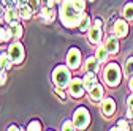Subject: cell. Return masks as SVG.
Listing matches in <instances>:
<instances>
[{
  "mask_svg": "<svg viewBox=\"0 0 133 131\" xmlns=\"http://www.w3.org/2000/svg\"><path fill=\"white\" fill-rule=\"evenodd\" d=\"M82 11H79L75 5V0H60L59 6V18L60 22L66 28H75L79 25V21L82 18Z\"/></svg>",
  "mask_w": 133,
  "mask_h": 131,
  "instance_id": "obj_1",
  "label": "cell"
},
{
  "mask_svg": "<svg viewBox=\"0 0 133 131\" xmlns=\"http://www.w3.org/2000/svg\"><path fill=\"white\" fill-rule=\"evenodd\" d=\"M122 70L119 67V63H116V62H111L108 63L105 70H103V79H105V82L106 85L109 87H117L121 84V81H122Z\"/></svg>",
  "mask_w": 133,
  "mask_h": 131,
  "instance_id": "obj_2",
  "label": "cell"
},
{
  "mask_svg": "<svg viewBox=\"0 0 133 131\" xmlns=\"http://www.w3.org/2000/svg\"><path fill=\"white\" fill-rule=\"evenodd\" d=\"M52 81H54L56 87H60V89L68 87L70 81H71V73H70L68 65H59V67H56L52 71Z\"/></svg>",
  "mask_w": 133,
  "mask_h": 131,
  "instance_id": "obj_3",
  "label": "cell"
},
{
  "mask_svg": "<svg viewBox=\"0 0 133 131\" xmlns=\"http://www.w3.org/2000/svg\"><path fill=\"white\" fill-rule=\"evenodd\" d=\"M73 123L76 126V129H86L90 125V112L87 111V107L79 106L75 109L73 112Z\"/></svg>",
  "mask_w": 133,
  "mask_h": 131,
  "instance_id": "obj_4",
  "label": "cell"
},
{
  "mask_svg": "<svg viewBox=\"0 0 133 131\" xmlns=\"http://www.w3.org/2000/svg\"><path fill=\"white\" fill-rule=\"evenodd\" d=\"M8 55H10V59L13 60V63L14 65H18V63H21L22 60H24V57H25V51H24V46L18 41V40H14L13 43H10V46H8Z\"/></svg>",
  "mask_w": 133,
  "mask_h": 131,
  "instance_id": "obj_5",
  "label": "cell"
},
{
  "mask_svg": "<svg viewBox=\"0 0 133 131\" xmlns=\"http://www.w3.org/2000/svg\"><path fill=\"white\" fill-rule=\"evenodd\" d=\"M68 93L73 98H81L82 95L86 93V87H84V81L79 79V77H71L70 84H68Z\"/></svg>",
  "mask_w": 133,
  "mask_h": 131,
  "instance_id": "obj_6",
  "label": "cell"
},
{
  "mask_svg": "<svg viewBox=\"0 0 133 131\" xmlns=\"http://www.w3.org/2000/svg\"><path fill=\"white\" fill-rule=\"evenodd\" d=\"M66 65L70 70H78L81 67V51L78 47H71L66 54Z\"/></svg>",
  "mask_w": 133,
  "mask_h": 131,
  "instance_id": "obj_7",
  "label": "cell"
},
{
  "mask_svg": "<svg viewBox=\"0 0 133 131\" xmlns=\"http://www.w3.org/2000/svg\"><path fill=\"white\" fill-rule=\"evenodd\" d=\"M87 35H89V41L92 43V44H100L102 43V40H103V30H102V25L100 24H95L94 22V25L89 28V32H87Z\"/></svg>",
  "mask_w": 133,
  "mask_h": 131,
  "instance_id": "obj_8",
  "label": "cell"
},
{
  "mask_svg": "<svg viewBox=\"0 0 133 131\" xmlns=\"http://www.w3.org/2000/svg\"><path fill=\"white\" fill-rule=\"evenodd\" d=\"M105 47H106V51L109 52V55H116V54H119V49H121L119 38L116 37V35H109V37L105 40Z\"/></svg>",
  "mask_w": 133,
  "mask_h": 131,
  "instance_id": "obj_9",
  "label": "cell"
},
{
  "mask_svg": "<svg viewBox=\"0 0 133 131\" xmlns=\"http://www.w3.org/2000/svg\"><path fill=\"white\" fill-rule=\"evenodd\" d=\"M114 35L117 38H125L128 35V24H127V19H117L114 22Z\"/></svg>",
  "mask_w": 133,
  "mask_h": 131,
  "instance_id": "obj_10",
  "label": "cell"
},
{
  "mask_svg": "<svg viewBox=\"0 0 133 131\" xmlns=\"http://www.w3.org/2000/svg\"><path fill=\"white\" fill-rule=\"evenodd\" d=\"M5 21H6L10 25L19 24V21H21L19 8H18V6H11V8H6V11H5Z\"/></svg>",
  "mask_w": 133,
  "mask_h": 131,
  "instance_id": "obj_11",
  "label": "cell"
},
{
  "mask_svg": "<svg viewBox=\"0 0 133 131\" xmlns=\"http://www.w3.org/2000/svg\"><path fill=\"white\" fill-rule=\"evenodd\" d=\"M102 112H103L105 117H111L112 114L116 112V101H114V98H111V96L103 98V101H102Z\"/></svg>",
  "mask_w": 133,
  "mask_h": 131,
  "instance_id": "obj_12",
  "label": "cell"
},
{
  "mask_svg": "<svg viewBox=\"0 0 133 131\" xmlns=\"http://www.w3.org/2000/svg\"><path fill=\"white\" fill-rule=\"evenodd\" d=\"M103 95H105V89L102 84H97L92 87V90H89V98L94 103H100L103 100Z\"/></svg>",
  "mask_w": 133,
  "mask_h": 131,
  "instance_id": "obj_13",
  "label": "cell"
},
{
  "mask_svg": "<svg viewBox=\"0 0 133 131\" xmlns=\"http://www.w3.org/2000/svg\"><path fill=\"white\" fill-rule=\"evenodd\" d=\"M84 70L86 71H90V73H98V70H100V62L97 60L95 55H90V57L86 59V62H84Z\"/></svg>",
  "mask_w": 133,
  "mask_h": 131,
  "instance_id": "obj_14",
  "label": "cell"
},
{
  "mask_svg": "<svg viewBox=\"0 0 133 131\" xmlns=\"http://www.w3.org/2000/svg\"><path fill=\"white\" fill-rule=\"evenodd\" d=\"M84 87H86V90L89 92V90H92V87L94 85H97L98 84V79H97V73H90V71H86V76H84Z\"/></svg>",
  "mask_w": 133,
  "mask_h": 131,
  "instance_id": "obj_15",
  "label": "cell"
},
{
  "mask_svg": "<svg viewBox=\"0 0 133 131\" xmlns=\"http://www.w3.org/2000/svg\"><path fill=\"white\" fill-rule=\"evenodd\" d=\"M56 11L51 8V6H43L41 8V11H40V16H41V19H43V22H46V24H49V22H52L54 21V18H56Z\"/></svg>",
  "mask_w": 133,
  "mask_h": 131,
  "instance_id": "obj_16",
  "label": "cell"
},
{
  "mask_svg": "<svg viewBox=\"0 0 133 131\" xmlns=\"http://www.w3.org/2000/svg\"><path fill=\"white\" fill-rule=\"evenodd\" d=\"M108 55H109V52L106 51L105 44H103V46H102V44H97V49H95V57H97V60L100 62V65L105 63V62L108 60Z\"/></svg>",
  "mask_w": 133,
  "mask_h": 131,
  "instance_id": "obj_17",
  "label": "cell"
},
{
  "mask_svg": "<svg viewBox=\"0 0 133 131\" xmlns=\"http://www.w3.org/2000/svg\"><path fill=\"white\" fill-rule=\"evenodd\" d=\"M90 27H92V18H90L89 14H82V18H81V21H79V25H78L79 32L86 33V32H89Z\"/></svg>",
  "mask_w": 133,
  "mask_h": 131,
  "instance_id": "obj_18",
  "label": "cell"
},
{
  "mask_svg": "<svg viewBox=\"0 0 133 131\" xmlns=\"http://www.w3.org/2000/svg\"><path fill=\"white\" fill-rule=\"evenodd\" d=\"M13 65H14V63H13V60L10 59L8 52H2V54H0V70L8 71V70H11Z\"/></svg>",
  "mask_w": 133,
  "mask_h": 131,
  "instance_id": "obj_19",
  "label": "cell"
},
{
  "mask_svg": "<svg viewBox=\"0 0 133 131\" xmlns=\"http://www.w3.org/2000/svg\"><path fill=\"white\" fill-rule=\"evenodd\" d=\"M8 30H10V33H11V40H19V38L22 37V33H24V30H22L21 24L10 25V27H8Z\"/></svg>",
  "mask_w": 133,
  "mask_h": 131,
  "instance_id": "obj_20",
  "label": "cell"
},
{
  "mask_svg": "<svg viewBox=\"0 0 133 131\" xmlns=\"http://www.w3.org/2000/svg\"><path fill=\"white\" fill-rule=\"evenodd\" d=\"M19 8V14H21V19H24V21H29L30 18H32V14H33V10H32V6L27 3V5H22V6H18Z\"/></svg>",
  "mask_w": 133,
  "mask_h": 131,
  "instance_id": "obj_21",
  "label": "cell"
},
{
  "mask_svg": "<svg viewBox=\"0 0 133 131\" xmlns=\"http://www.w3.org/2000/svg\"><path fill=\"white\" fill-rule=\"evenodd\" d=\"M122 16L127 21H133V2H128L122 8Z\"/></svg>",
  "mask_w": 133,
  "mask_h": 131,
  "instance_id": "obj_22",
  "label": "cell"
},
{
  "mask_svg": "<svg viewBox=\"0 0 133 131\" xmlns=\"http://www.w3.org/2000/svg\"><path fill=\"white\" fill-rule=\"evenodd\" d=\"M111 129H114V131H128V129H130V123H128L125 119H119V120H117V125L112 126Z\"/></svg>",
  "mask_w": 133,
  "mask_h": 131,
  "instance_id": "obj_23",
  "label": "cell"
},
{
  "mask_svg": "<svg viewBox=\"0 0 133 131\" xmlns=\"http://www.w3.org/2000/svg\"><path fill=\"white\" fill-rule=\"evenodd\" d=\"M124 74L127 76V77H130V76H133V57H128L127 59V62H125V65H124Z\"/></svg>",
  "mask_w": 133,
  "mask_h": 131,
  "instance_id": "obj_24",
  "label": "cell"
},
{
  "mask_svg": "<svg viewBox=\"0 0 133 131\" xmlns=\"http://www.w3.org/2000/svg\"><path fill=\"white\" fill-rule=\"evenodd\" d=\"M10 40H11V33H10L8 27L5 28V27L0 25V44H3V43H6V41H10Z\"/></svg>",
  "mask_w": 133,
  "mask_h": 131,
  "instance_id": "obj_25",
  "label": "cell"
},
{
  "mask_svg": "<svg viewBox=\"0 0 133 131\" xmlns=\"http://www.w3.org/2000/svg\"><path fill=\"white\" fill-rule=\"evenodd\" d=\"M60 129H63V131H71V129H76V126H75L73 120H63L62 125H60Z\"/></svg>",
  "mask_w": 133,
  "mask_h": 131,
  "instance_id": "obj_26",
  "label": "cell"
},
{
  "mask_svg": "<svg viewBox=\"0 0 133 131\" xmlns=\"http://www.w3.org/2000/svg\"><path fill=\"white\" fill-rule=\"evenodd\" d=\"M27 129L29 131H40L41 129V123L38 120H32L29 125H27Z\"/></svg>",
  "mask_w": 133,
  "mask_h": 131,
  "instance_id": "obj_27",
  "label": "cell"
},
{
  "mask_svg": "<svg viewBox=\"0 0 133 131\" xmlns=\"http://www.w3.org/2000/svg\"><path fill=\"white\" fill-rule=\"evenodd\" d=\"M75 5H76V8H78L79 11H82V13H84L87 2H86V0H75Z\"/></svg>",
  "mask_w": 133,
  "mask_h": 131,
  "instance_id": "obj_28",
  "label": "cell"
},
{
  "mask_svg": "<svg viewBox=\"0 0 133 131\" xmlns=\"http://www.w3.org/2000/svg\"><path fill=\"white\" fill-rule=\"evenodd\" d=\"M29 5L32 6L33 11H37L40 8V5H41V0H29Z\"/></svg>",
  "mask_w": 133,
  "mask_h": 131,
  "instance_id": "obj_29",
  "label": "cell"
},
{
  "mask_svg": "<svg viewBox=\"0 0 133 131\" xmlns=\"http://www.w3.org/2000/svg\"><path fill=\"white\" fill-rule=\"evenodd\" d=\"M54 93L59 96V100H65V92H63V89H60V87H56V90H54Z\"/></svg>",
  "mask_w": 133,
  "mask_h": 131,
  "instance_id": "obj_30",
  "label": "cell"
},
{
  "mask_svg": "<svg viewBox=\"0 0 133 131\" xmlns=\"http://www.w3.org/2000/svg\"><path fill=\"white\" fill-rule=\"evenodd\" d=\"M5 11H6V5L3 3V0H0V19L5 18Z\"/></svg>",
  "mask_w": 133,
  "mask_h": 131,
  "instance_id": "obj_31",
  "label": "cell"
},
{
  "mask_svg": "<svg viewBox=\"0 0 133 131\" xmlns=\"http://www.w3.org/2000/svg\"><path fill=\"white\" fill-rule=\"evenodd\" d=\"M127 107L130 109V111H133V92L128 95V98H127Z\"/></svg>",
  "mask_w": 133,
  "mask_h": 131,
  "instance_id": "obj_32",
  "label": "cell"
},
{
  "mask_svg": "<svg viewBox=\"0 0 133 131\" xmlns=\"http://www.w3.org/2000/svg\"><path fill=\"white\" fill-rule=\"evenodd\" d=\"M3 3L6 5V8H11V6H18V5H16V0H3Z\"/></svg>",
  "mask_w": 133,
  "mask_h": 131,
  "instance_id": "obj_33",
  "label": "cell"
},
{
  "mask_svg": "<svg viewBox=\"0 0 133 131\" xmlns=\"http://www.w3.org/2000/svg\"><path fill=\"white\" fill-rule=\"evenodd\" d=\"M5 81H6V74H5L3 70H0V85H3Z\"/></svg>",
  "mask_w": 133,
  "mask_h": 131,
  "instance_id": "obj_34",
  "label": "cell"
},
{
  "mask_svg": "<svg viewBox=\"0 0 133 131\" xmlns=\"http://www.w3.org/2000/svg\"><path fill=\"white\" fill-rule=\"evenodd\" d=\"M57 3H60V0H46V5L51 6V8H54Z\"/></svg>",
  "mask_w": 133,
  "mask_h": 131,
  "instance_id": "obj_35",
  "label": "cell"
},
{
  "mask_svg": "<svg viewBox=\"0 0 133 131\" xmlns=\"http://www.w3.org/2000/svg\"><path fill=\"white\" fill-rule=\"evenodd\" d=\"M29 3V0H16V5L18 6H22V5H27Z\"/></svg>",
  "mask_w": 133,
  "mask_h": 131,
  "instance_id": "obj_36",
  "label": "cell"
},
{
  "mask_svg": "<svg viewBox=\"0 0 133 131\" xmlns=\"http://www.w3.org/2000/svg\"><path fill=\"white\" fill-rule=\"evenodd\" d=\"M127 119L128 120H133V111H130V109L127 111Z\"/></svg>",
  "mask_w": 133,
  "mask_h": 131,
  "instance_id": "obj_37",
  "label": "cell"
},
{
  "mask_svg": "<svg viewBox=\"0 0 133 131\" xmlns=\"http://www.w3.org/2000/svg\"><path fill=\"white\" fill-rule=\"evenodd\" d=\"M128 89L133 92V76H130V81H128Z\"/></svg>",
  "mask_w": 133,
  "mask_h": 131,
  "instance_id": "obj_38",
  "label": "cell"
},
{
  "mask_svg": "<svg viewBox=\"0 0 133 131\" xmlns=\"http://www.w3.org/2000/svg\"><path fill=\"white\" fill-rule=\"evenodd\" d=\"M6 129H10V131H18L19 128H18V126H16V125H10V126H8Z\"/></svg>",
  "mask_w": 133,
  "mask_h": 131,
  "instance_id": "obj_39",
  "label": "cell"
},
{
  "mask_svg": "<svg viewBox=\"0 0 133 131\" xmlns=\"http://www.w3.org/2000/svg\"><path fill=\"white\" fill-rule=\"evenodd\" d=\"M87 2H94V0H87Z\"/></svg>",
  "mask_w": 133,
  "mask_h": 131,
  "instance_id": "obj_40",
  "label": "cell"
}]
</instances>
